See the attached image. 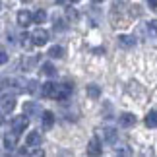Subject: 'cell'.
Masks as SVG:
<instances>
[{
    "label": "cell",
    "mask_w": 157,
    "mask_h": 157,
    "mask_svg": "<svg viewBox=\"0 0 157 157\" xmlns=\"http://www.w3.org/2000/svg\"><path fill=\"white\" fill-rule=\"evenodd\" d=\"M49 56L51 58H62L64 56V49H62V47H58V45H54V47L49 49Z\"/></svg>",
    "instance_id": "5bb4252c"
},
{
    "label": "cell",
    "mask_w": 157,
    "mask_h": 157,
    "mask_svg": "<svg viewBox=\"0 0 157 157\" xmlns=\"http://www.w3.org/2000/svg\"><path fill=\"white\" fill-rule=\"evenodd\" d=\"M72 2H78V0H72Z\"/></svg>",
    "instance_id": "4316f807"
},
{
    "label": "cell",
    "mask_w": 157,
    "mask_h": 157,
    "mask_svg": "<svg viewBox=\"0 0 157 157\" xmlns=\"http://www.w3.org/2000/svg\"><path fill=\"white\" fill-rule=\"evenodd\" d=\"M149 2V6H151V8H157V0H147Z\"/></svg>",
    "instance_id": "cb8c5ba5"
},
{
    "label": "cell",
    "mask_w": 157,
    "mask_h": 157,
    "mask_svg": "<svg viewBox=\"0 0 157 157\" xmlns=\"http://www.w3.org/2000/svg\"><path fill=\"white\" fill-rule=\"evenodd\" d=\"M93 2H103V0H93Z\"/></svg>",
    "instance_id": "484cf974"
},
{
    "label": "cell",
    "mask_w": 157,
    "mask_h": 157,
    "mask_svg": "<svg viewBox=\"0 0 157 157\" xmlns=\"http://www.w3.org/2000/svg\"><path fill=\"white\" fill-rule=\"evenodd\" d=\"M31 21H33V16L29 14L27 10H20V12H17V23H20L21 27H27Z\"/></svg>",
    "instance_id": "277c9868"
},
{
    "label": "cell",
    "mask_w": 157,
    "mask_h": 157,
    "mask_svg": "<svg viewBox=\"0 0 157 157\" xmlns=\"http://www.w3.org/2000/svg\"><path fill=\"white\" fill-rule=\"evenodd\" d=\"M149 33H151V35H155V37H157V20H153V21H149Z\"/></svg>",
    "instance_id": "44dd1931"
},
{
    "label": "cell",
    "mask_w": 157,
    "mask_h": 157,
    "mask_svg": "<svg viewBox=\"0 0 157 157\" xmlns=\"http://www.w3.org/2000/svg\"><path fill=\"white\" fill-rule=\"evenodd\" d=\"M146 124L149 126V128H155L157 126V111H149L146 114Z\"/></svg>",
    "instance_id": "4fadbf2b"
},
{
    "label": "cell",
    "mask_w": 157,
    "mask_h": 157,
    "mask_svg": "<svg viewBox=\"0 0 157 157\" xmlns=\"http://www.w3.org/2000/svg\"><path fill=\"white\" fill-rule=\"evenodd\" d=\"M2 109H4V113H12L16 109V99L14 97H6L2 101Z\"/></svg>",
    "instance_id": "7c38bea8"
},
{
    "label": "cell",
    "mask_w": 157,
    "mask_h": 157,
    "mask_svg": "<svg viewBox=\"0 0 157 157\" xmlns=\"http://www.w3.org/2000/svg\"><path fill=\"white\" fill-rule=\"evenodd\" d=\"M86 93L89 99H99L101 97V87L97 86V83H89V86L86 87Z\"/></svg>",
    "instance_id": "8992f818"
},
{
    "label": "cell",
    "mask_w": 157,
    "mask_h": 157,
    "mask_svg": "<svg viewBox=\"0 0 157 157\" xmlns=\"http://www.w3.org/2000/svg\"><path fill=\"white\" fill-rule=\"evenodd\" d=\"M0 10H2V4H0Z\"/></svg>",
    "instance_id": "83f0119b"
},
{
    "label": "cell",
    "mask_w": 157,
    "mask_h": 157,
    "mask_svg": "<svg viewBox=\"0 0 157 157\" xmlns=\"http://www.w3.org/2000/svg\"><path fill=\"white\" fill-rule=\"evenodd\" d=\"M25 144H27L29 147L41 146V132H29L27 138H25Z\"/></svg>",
    "instance_id": "5b68a950"
},
{
    "label": "cell",
    "mask_w": 157,
    "mask_h": 157,
    "mask_svg": "<svg viewBox=\"0 0 157 157\" xmlns=\"http://www.w3.org/2000/svg\"><path fill=\"white\" fill-rule=\"evenodd\" d=\"M16 144H17V134H16V132H14V134H6L4 136V147L6 149H14Z\"/></svg>",
    "instance_id": "30bf717a"
},
{
    "label": "cell",
    "mask_w": 157,
    "mask_h": 157,
    "mask_svg": "<svg viewBox=\"0 0 157 157\" xmlns=\"http://www.w3.org/2000/svg\"><path fill=\"white\" fill-rule=\"evenodd\" d=\"M54 91H56V83H52V82H47V83H43V87H41L43 97H54Z\"/></svg>",
    "instance_id": "ba28073f"
},
{
    "label": "cell",
    "mask_w": 157,
    "mask_h": 157,
    "mask_svg": "<svg viewBox=\"0 0 157 157\" xmlns=\"http://www.w3.org/2000/svg\"><path fill=\"white\" fill-rule=\"evenodd\" d=\"M43 72H45L47 76H51V78L56 76V70H54V66H52L51 62H45V64H43Z\"/></svg>",
    "instance_id": "ac0fdd59"
},
{
    "label": "cell",
    "mask_w": 157,
    "mask_h": 157,
    "mask_svg": "<svg viewBox=\"0 0 157 157\" xmlns=\"http://www.w3.org/2000/svg\"><path fill=\"white\" fill-rule=\"evenodd\" d=\"M29 39H31V43L35 47H43V45H47V41H49V31L43 29V27H37L31 35H29Z\"/></svg>",
    "instance_id": "6da1fadb"
},
{
    "label": "cell",
    "mask_w": 157,
    "mask_h": 157,
    "mask_svg": "<svg viewBox=\"0 0 157 157\" xmlns=\"http://www.w3.org/2000/svg\"><path fill=\"white\" fill-rule=\"evenodd\" d=\"M23 111H25V117H27V114H31L33 111H37V105H33V103H25Z\"/></svg>",
    "instance_id": "d6986e66"
},
{
    "label": "cell",
    "mask_w": 157,
    "mask_h": 157,
    "mask_svg": "<svg viewBox=\"0 0 157 157\" xmlns=\"http://www.w3.org/2000/svg\"><path fill=\"white\" fill-rule=\"evenodd\" d=\"M103 138L107 142H114V140H117V132L111 130V128H107V130H103Z\"/></svg>",
    "instance_id": "e0dca14e"
},
{
    "label": "cell",
    "mask_w": 157,
    "mask_h": 157,
    "mask_svg": "<svg viewBox=\"0 0 157 157\" xmlns=\"http://www.w3.org/2000/svg\"><path fill=\"white\" fill-rule=\"evenodd\" d=\"M120 126H126V128H128V126H134L136 124V117L132 113H124V114H120Z\"/></svg>",
    "instance_id": "52a82bcc"
},
{
    "label": "cell",
    "mask_w": 157,
    "mask_h": 157,
    "mask_svg": "<svg viewBox=\"0 0 157 157\" xmlns=\"http://www.w3.org/2000/svg\"><path fill=\"white\" fill-rule=\"evenodd\" d=\"M37 86H39V83L35 82V80H31V82L27 83V91H29V93H35V91H37Z\"/></svg>",
    "instance_id": "ffe728a7"
},
{
    "label": "cell",
    "mask_w": 157,
    "mask_h": 157,
    "mask_svg": "<svg viewBox=\"0 0 157 157\" xmlns=\"http://www.w3.org/2000/svg\"><path fill=\"white\" fill-rule=\"evenodd\" d=\"M27 124H29V120L25 118V114H23V117H16L12 120V130H14L16 134H20V132H23L27 128Z\"/></svg>",
    "instance_id": "7a4b0ae2"
},
{
    "label": "cell",
    "mask_w": 157,
    "mask_h": 157,
    "mask_svg": "<svg viewBox=\"0 0 157 157\" xmlns=\"http://www.w3.org/2000/svg\"><path fill=\"white\" fill-rule=\"evenodd\" d=\"M118 45L124 47V49H130V47L136 45V39L130 37V35H118Z\"/></svg>",
    "instance_id": "9c48e42d"
},
{
    "label": "cell",
    "mask_w": 157,
    "mask_h": 157,
    "mask_svg": "<svg viewBox=\"0 0 157 157\" xmlns=\"http://www.w3.org/2000/svg\"><path fill=\"white\" fill-rule=\"evenodd\" d=\"M66 17H68L70 21H78L80 20V14H78L76 8H66Z\"/></svg>",
    "instance_id": "2e32d148"
},
{
    "label": "cell",
    "mask_w": 157,
    "mask_h": 157,
    "mask_svg": "<svg viewBox=\"0 0 157 157\" xmlns=\"http://www.w3.org/2000/svg\"><path fill=\"white\" fill-rule=\"evenodd\" d=\"M8 62V54H6V51L0 49V64H6Z\"/></svg>",
    "instance_id": "7402d4cb"
},
{
    "label": "cell",
    "mask_w": 157,
    "mask_h": 157,
    "mask_svg": "<svg viewBox=\"0 0 157 157\" xmlns=\"http://www.w3.org/2000/svg\"><path fill=\"white\" fill-rule=\"evenodd\" d=\"M101 142H99V138H91L87 144V153L89 155H101Z\"/></svg>",
    "instance_id": "3957f363"
},
{
    "label": "cell",
    "mask_w": 157,
    "mask_h": 157,
    "mask_svg": "<svg viewBox=\"0 0 157 157\" xmlns=\"http://www.w3.org/2000/svg\"><path fill=\"white\" fill-rule=\"evenodd\" d=\"M117 155H130L128 149H117Z\"/></svg>",
    "instance_id": "603a6c76"
},
{
    "label": "cell",
    "mask_w": 157,
    "mask_h": 157,
    "mask_svg": "<svg viewBox=\"0 0 157 157\" xmlns=\"http://www.w3.org/2000/svg\"><path fill=\"white\" fill-rule=\"evenodd\" d=\"M43 126L45 128H52V124H54V114L51 111H43Z\"/></svg>",
    "instance_id": "8fae6325"
},
{
    "label": "cell",
    "mask_w": 157,
    "mask_h": 157,
    "mask_svg": "<svg viewBox=\"0 0 157 157\" xmlns=\"http://www.w3.org/2000/svg\"><path fill=\"white\" fill-rule=\"evenodd\" d=\"M33 155H45V151H43V149H35Z\"/></svg>",
    "instance_id": "d4e9b609"
},
{
    "label": "cell",
    "mask_w": 157,
    "mask_h": 157,
    "mask_svg": "<svg viewBox=\"0 0 157 157\" xmlns=\"http://www.w3.org/2000/svg\"><path fill=\"white\" fill-rule=\"evenodd\" d=\"M0 122H2V118H0Z\"/></svg>",
    "instance_id": "f1b7e54d"
},
{
    "label": "cell",
    "mask_w": 157,
    "mask_h": 157,
    "mask_svg": "<svg viewBox=\"0 0 157 157\" xmlns=\"http://www.w3.org/2000/svg\"><path fill=\"white\" fill-rule=\"evenodd\" d=\"M45 20H47V12L45 10H37L33 14V21L35 23H45Z\"/></svg>",
    "instance_id": "9a60e30c"
}]
</instances>
